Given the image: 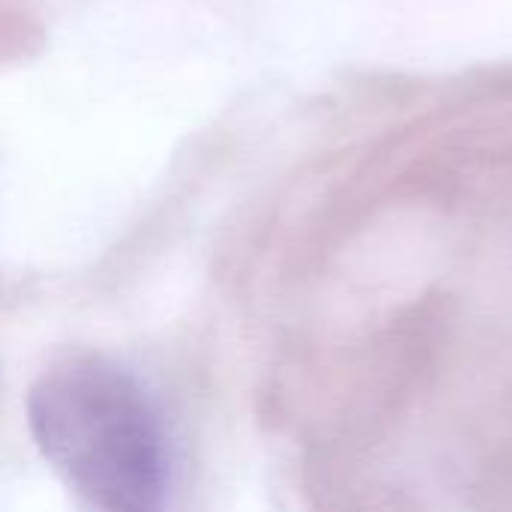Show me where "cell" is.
<instances>
[{
    "instance_id": "1",
    "label": "cell",
    "mask_w": 512,
    "mask_h": 512,
    "mask_svg": "<svg viewBox=\"0 0 512 512\" xmlns=\"http://www.w3.org/2000/svg\"><path fill=\"white\" fill-rule=\"evenodd\" d=\"M33 441L90 512H168L171 459L141 384L105 360L48 369L27 396Z\"/></svg>"
}]
</instances>
